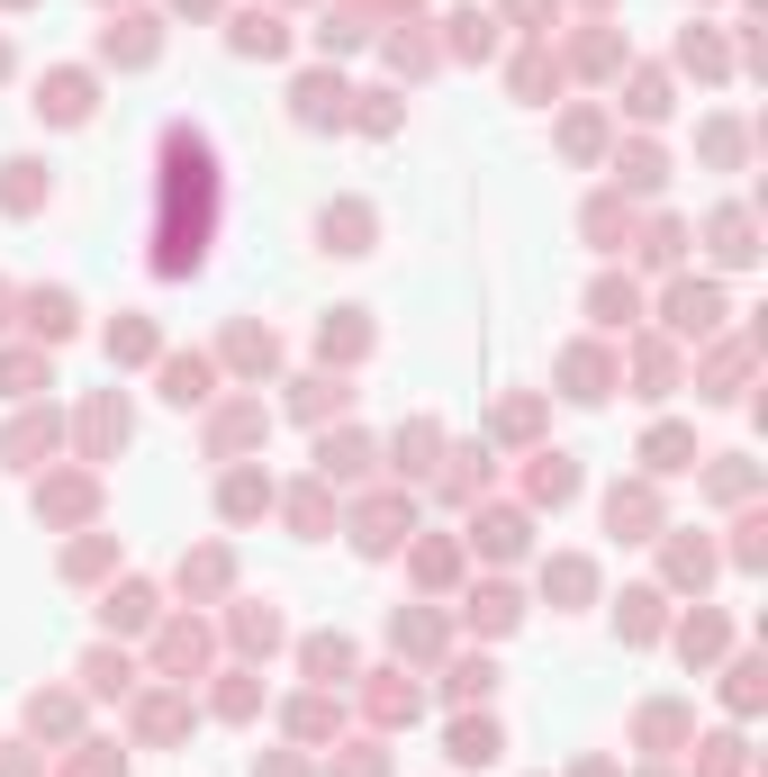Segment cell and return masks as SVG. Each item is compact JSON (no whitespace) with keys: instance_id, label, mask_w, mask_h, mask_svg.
<instances>
[{"instance_id":"obj_4","label":"cell","mask_w":768,"mask_h":777,"mask_svg":"<svg viewBox=\"0 0 768 777\" xmlns=\"http://www.w3.org/2000/svg\"><path fill=\"white\" fill-rule=\"evenodd\" d=\"M651 516H660V507H651V488H615V498H606V525H615V534H634V542H642Z\"/></svg>"},{"instance_id":"obj_10","label":"cell","mask_w":768,"mask_h":777,"mask_svg":"<svg viewBox=\"0 0 768 777\" xmlns=\"http://www.w3.org/2000/svg\"><path fill=\"white\" fill-rule=\"evenodd\" d=\"M588 308H597L606 326H634V317H642V299H634V280H597V299H588Z\"/></svg>"},{"instance_id":"obj_2","label":"cell","mask_w":768,"mask_h":777,"mask_svg":"<svg viewBox=\"0 0 768 777\" xmlns=\"http://www.w3.org/2000/svg\"><path fill=\"white\" fill-rule=\"evenodd\" d=\"M317 236H326L335 253H371V208H353V199H343V208H326V218H317Z\"/></svg>"},{"instance_id":"obj_23","label":"cell","mask_w":768,"mask_h":777,"mask_svg":"<svg viewBox=\"0 0 768 777\" xmlns=\"http://www.w3.org/2000/svg\"><path fill=\"white\" fill-rule=\"evenodd\" d=\"M146 615H154V597H146V588H118V597H109V624H127V632L146 624Z\"/></svg>"},{"instance_id":"obj_36","label":"cell","mask_w":768,"mask_h":777,"mask_svg":"<svg viewBox=\"0 0 768 777\" xmlns=\"http://www.w3.org/2000/svg\"><path fill=\"white\" fill-rule=\"evenodd\" d=\"M109 352H127V362H136V352H154V326H118V335H109Z\"/></svg>"},{"instance_id":"obj_26","label":"cell","mask_w":768,"mask_h":777,"mask_svg":"<svg viewBox=\"0 0 768 777\" xmlns=\"http://www.w3.org/2000/svg\"><path fill=\"white\" fill-rule=\"evenodd\" d=\"M669 570H678V579L696 588V579H706V570H715V551H706V542H678V551H669Z\"/></svg>"},{"instance_id":"obj_39","label":"cell","mask_w":768,"mask_h":777,"mask_svg":"<svg viewBox=\"0 0 768 777\" xmlns=\"http://www.w3.org/2000/svg\"><path fill=\"white\" fill-rule=\"evenodd\" d=\"M308 416H326V407H343V380H308V398H299Z\"/></svg>"},{"instance_id":"obj_28","label":"cell","mask_w":768,"mask_h":777,"mask_svg":"<svg viewBox=\"0 0 768 777\" xmlns=\"http://www.w3.org/2000/svg\"><path fill=\"white\" fill-rule=\"evenodd\" d=\"M624 181H634V190H660V155L634 146V155H624Z\"/></svg>"},{"instance_id":"obj_41","label":"cell","mask_w":768,"mask_h":777,"mask_svg":"<svg viewBox=\"0 0 768 777\" xmlns=\"http://www.w3.org/2000/svg\"><path fill=\"white\" fill-rule=\"evenodd\" d=\"M0 73H10V54H0Z\"/></svg>"},{"instance_id":"obj_13","label":"cell","mask_w":768,"mask_h":777,"mask_svg":"<svg viewBox=\"0 0 768 777\" xmlns=\"http://www.w3.org/2000/svg\"><path fill=\"white\" fill-rule=\"evenodd\" d=\"M109 54H118V63H146V54H154V19H127V28H109Z\"/></svg>"},{"instance_id":"obj_29","label":"cell","mask_w":768,"mask_h":777,"mask_svg":"<svg viewBox=\"0 0 768 777\" xmlns=\"http://www.w3.org/2000/svg\"><path fill=\"white\" fill-rule=\"evenodd\" d=\"M362 461H371V452H362V444H353V435H343V444H326V479H335V470H343V479H353V470H362Z\"/></svg>"},{"instance_id":"obj_37","label":"cell","mask_w":768,"mask_h":777,"mask_svg":"<svg viewBox=\"0 0 768 777\" xmlns=\"http://www.w3.org/2000/svg\"><path fill=\"white\" fill-rule=\"evenodd\" d=\"M236 362H245V371H262V362H271V335H253V326H245V335H236Z\"/></svg>"},{"instance_id":"obj_12","label":"cell","mask_w":768,"mask_h":777,"mask_svg":"<svg viewBox=\"0 0 768 777\" xmlns=\"http://www.w3.org/2000/svg\"><path fill=\"white\" fill-rule=\"evenodd\" d=\"M715 253L724 262H750L759 245H750V218H741V208H724V218H715Z\"/></svg>"},{"instance_id":"obj_31","label":"cell","mask_w":768,"mask_h":777,"mask_svg":"<svg viewBox=\"0 0 768 777\" xmlns=\"http://www.w3.org/2000/svg\"><path fill=\"white\" fill-rule=\"evenodd\" d=\"M624 227H634V218H615V199H597V208H588V236H597V245H615Z\"/></svg>"},{"instance_id":"obj_17","label":"cell","mask_w":768,"mask_h":777,"mask_svg":"<svg viewBox=\"0 0 768 777\" xmlns=\"http://www.w3.org/2000/svg\"><path fill=\"white\" fill-rule=\"evenodd\" d=\"M236 46H245V54H281V46H290V28H281V19H245V28H236Z\"/></svg>"},{"instance_id":"obj_1","label":"cell","mask_w":768,"mask_h":777,"mask_svg":"<svg viewBox=\"0 0 768 777\" xmlns=\"http://www.w3.org/2000/svg\"><path fill=\"white\" fill-rule=\"evenodd\" d=\"M669 326H678V335H715V326H724V290H706V280L669 290Z\"/></svg>"},{"instance_id":"obj_33","label":"cell","mask_w":768,"mask_h":777,"mask_svg":"<svg viewBox=\"0 0 768 777\" xmlns=\"http://www.w3.org/2000/svg\"><path fill=\"white\" fill-rule=\"evenodd\" d=\"M660 109H669V91H660V73H642L634 82V118H660Z\"/></svg>"},{"instance_id":"obj_8","label":"cell","mask_w":768,"mask_h":777,"mask_svg":"<svg viewBox=\"0 0 768 777\" xmlns=\"http://www.w3.org/2000/svg\"><path fill=\"white\" fill-rule=\"evenodd\" d=\"M28 326H37L46 343H54V335H73V299H63V290H37V299H28Z\"/></svg>"},{"instance_id":"obj_32","label":"cell","mask_w":768,"mask_h":777,"mask_svg":"<svg viewBox=\"0 0 768 777\" xmlns=\"http://www.w3.org/2000/svg\"><path fill=\"white\" fill-rule=\"evenodd\" d=\"M488 687H498V669H488V660H479V669H470V660L452 669V696H488Z\"/></svg>"},{"instance_id":"obj_3","label":"cell","mask_w":768,"mask_h":777,"mask_svg":"<svg viewBox=\"0 0 768 777\" xmlns=\"http://www.w3.org/2000/svg\"><path fill=\"white\" fill-rule=\"evenodd\" d=\"M54 127H73V118H91V73H54L46 82V100H37Z\"/></svg>"},{"instance_id":"obj_24","label":"cell","mask_w":768,"mask_h":777,"mask_svg":"<svg viewBox=\"0 0 768 777\" xmlns=\"http://www.w3.org/2000/svg\"><path fill=\"white\" fill-rule=\"evenodd\" d=\"M46 444H54V416H46V426H10V444H0V452L28 461V452H46Z\"/></svg>"},{"instance_id":"obj_20","label":"cell","mask_w":768,"mask_h":777,"mask_svg":"<svg viewBox=\"0 0 768 777\" xmlns=\"http://www.w3.org/2000/svg\"><path fill=\"white\" fill-rule=\"evenodd\" d=\"M570 398H606V362H597V352H570Z\"/></svg>"},{"instance_id":"obj_40","label":"cell","mask_w":768,"mask_h":777,"mask_svg":"<svg viewBox=\"0 0 768 777\" xmlns=\"http://www.w3.org/2000/svg\"><path fill=\"white\" fill-rule=\"evenodd\" d=\"M181 10H208V0H181Z\"/></svg>"},{"instance_id":"obj_38","label":"cell","mask_w":768,"mask_h":777,"mask_svg":"<svg viewBox=\"0 0 768 777\" xmlns=\"http://www.w3.org/2000/svg\"><path fill=\"white\" fill-rule=\"evenodd\" d=\"M642 741H678V705H651V715H642Z\"/></svg>"},{"instance_id":"obj_18","label":"cell","mask_w":768,"mask_h":777,"mask_svg":"<svg viewBox=\"0 0 768 777\" xmlns=\"http://www.w3.org/2000/svg\"><path fill=\"white\" fill-rule=\"evenodd\" d=\"M678 651H687V660H715V651H724V624H715V615H696V624L678 632Z\"/></svg>"},{"instance_id":"obj_7","label":"cell","mask_w":768,"mask_h":777,"mask_svg":"<svg viewBox=\"0 0 768 777\" xmlns=\"http://www.w3.org/2000/svg\"><path fill=\"white\" fill-rule=\"evenodd\" d=\"M82 444H91V452H109V444H127V407H118V398H100V407L82 416Z\"/></svg>"},{"instance_id":"obj_27","label":"cell","mask_w":768,"mask_h":777,"mask_svg":"<svg viewBox=\"0 0 768 777\" xmlns=\"http://www.w3.org/2000/svg\"><path fill=\"white\" fill-rule=\"evenodd\" d=\"M651 470H687V435H678V426L651 435Z\"/></svg>"},{"instance_id":"obj_9","label":"cell","mask_w":768,"mask_h":777,"mask_svg":"<svg viewBox=\"0 0 768 777\" xmlns=\"http://www.w3.org/2000/svg\"><path fill=\"white\" fill-rule=\"evenodd\" d=\"M452 759L461 768H488V759H498V724H452Z\"/></svg>"},{"instance_id":"obj_21","label":"cell","mask_w":768,"mask_h":777,"mask_svg":"<svg viewBox=\"0 0 768 777\" xmlns=\"http://www.w3.org/2000/svg\"><path fill=\"white\" fill-rule=\"evenodd\" d=\"M28 724H37V733H73V696H37Z\"/></svg>"},{"instance_id":"obj_16","label":"cell","mask_w":768,"mask_h":777,"mask_svg":"<svg viewBox=\"0 0 768 777\" xmlns=\"http://www.w3.org/2000/svg\"><path fill=\"white\" fill-rule=\"evenodd\" d=\"M253 507H271V479L236 470V479H227V516H253Z\"/></svg>"},{"instance_id":"obj_15","label":"cell","mask_w":768,"mask_h":777,"mask_svg":"<svg viewBox=\"0 0 768 777\" xmlns=\"http://www.w3.org/2000/svg\"><path fill=\"white\" fill-rule=\"evenodd\" d=\"M0 208H37V163H0Z\"/></svg>"},{"instance_id":"obj_6","label":"cell","mask_w":768,"mask_h":777,"mask_svg":"<svg viewBox=\"0 0 768 777\" xmlns=\"http://www.w3.org/2000/svg\"><path fill=\"white\" fill-rule=\"evenodd\" d=\"M570 488H579V461H570V452H542V461H533V498H551V507H561Z\"/></svg>"},{"instance_id":"obj_22","label":"cell","mask_w":768,"mask_h":777,"mask_svg":"<svg viewBox=\"0 0 768 777\" xmlns=\"http://www.w3.org/2000/svg\"><path fill=\"white\" fill-rule=\"evenodd\" d=\"M82 678H91V696H109V687H127V660H118V651H91Z\"/></svg>"},{"instance_id":"obj_30","label":"cell","mask_w":768,"mask_h":777,"mask_svg":"<svg viewBox=\"0 0 768 777\" xmlns=\"http://www.w3.org/2000/svg\"><path fill=\"white\" fill-rule=\"evenodd\" d=\"M426 452H435V426H416V435H398V470H426Z\"/></svg>"},{"instance_id":"obj_5","label":"cell","mask_w":768,"mask_h":777,"mask_svg":"<svg viewBox=\"0 0 768 777\" xmlns=\"http://www.w3.org/2000/svg\"><path fill=\"white\" fill-rule=\"evenodd\" d=\"M299 118H308V127H335V118H343V82L308 73V82H299Z\"/></svg>"},{"instance_id":"obj_14","label":"cell","mask_w":768,"mask_h":777,"mask_svg":"<svg viewBox=\"0 0 768 777\" xmlns=\"http://www.w3.org/2000/svg\"><path fill=\"white\" fill-rule=\"evenodd\" d=\"M470 624L507 632V624H516V588H479V597H470Z\"/></svg>"},{"instance_id":"obj_35","label":"cell","mask_w":768,"mask_h":777,"mask_svg":"<svg viewBox=\"0 0 768 777\" xmlns=\"http://www.w3.org/2000/svg\"><path fill=\"white\" fill-rule=\"evenodd\" d=\"M651 606H660V597H624V632H634V642H642V632H651V624H660V615H651Z\"/></svg>"},{"instance_id":"obj_11","label":"cell","mask_w":768,"mask_h":777,"mask_svg":"<svg viewBox=\"0 0 768 777\" xmlns=\"http://www.w3.org/2000/svg\"><path fill=\"white\" fill-rule=\"evenodd\" d=\"M163 398L172 407H199L208 398V362H163Z\"/></svg>"},{"instance_id":"obj_25","label":"cell","mask_w":768,"mask_h":777,"mask_svg":"<svg viewBox=\"0 0 768 777\" xmlns=\"http://www.w3.org/2000/svg\"><path fill=\"white\" fill-rule=\"evenodd\" d=\"M308 669H317V678H326V687H335V678H343V669H353V651H343V642H308Z\"/></svg>"},{"instance_id":"obj_19","label":"cell","mask_w":768,"mask_h":777,"mask_svg":"<svg viewBox=\"0 0 768 777\" xmlns=\"http://www.w3.org/2000/svg\"><path fill=\"white\" fill-rule=\"evenodd\" d=\"M479 542L498 551V560H507V551H525V516H488V525H479Z\"/></svg>"},{"instance_id":"obj_34","label":"cell","mask_w":768,"mask_h":777,"mask_svg":"<svg viewBox=\"0 0 768 777\" xmlns=\"http://www.w3.org/2000/svg\"><path fill=\"white\" fill-rule=\"evenodd\" d=\"M551 588H561V597H588V560H551Z\"/></svg>"}]
</instances>
